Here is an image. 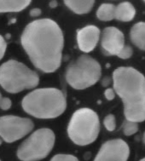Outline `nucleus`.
<instances>
[{
  "label": "nucleus",
  "mask_w": 145,
  "mask_h": 161,
  "mask_svg": "<svg viewBox=\"0 0 145 161\" xmlns=\"http://www.w3.org/2000/svg\"><path fill=\"white\" fill-rule=\"evenodd\" d=\"M21 41L31 62L38 69L50 73L60 68L64 38L56 21L45 18L31 22L25 27Z\"/></svg>",
  "instance_id": "obj_1"
},
{
  "label": "nucleus",
  "mask_w": 145,
  "mask_h": 161,
  "mask_svg": "<svg viewBox=\"0 0 145 161\" xmlns=\"http://www.w3.org/2000/svg\"><path fill=\"white\" fill-rule=\"evenodd\" d=\"M114 90L124 104L125 119L135 123L145 120V78L133 68L120 67L113 73Z\"/></svg>",
  "instance_id": "obj_2"
},
{
  "label": "nucleus",
  "mask_w": 145,
  "mask_h": 161,
  "mask_svg": "<svg viewBox=\"0 0 145 161\" xmlns=\"http://www.w3.org/2000/svg\"><path fill=\"white\" fill-rule=\"evenodd\" d=\"M22 108L27 114L38 119H55L62 114L67 101L62 91L56 88L34 90L24 97Z\"/></svg>",
  "instance_id": "obj_3"
},
{
  "label": "nucleus",
  "mask_w": 145,
  "mask_h": 161,
  "mask_svg": "<svg viewBox=\"0 0 145 161\" xmlns=\"http://www.w3.org/2000/svg\"><path fill=\"white\" fill-rule=\"evenodd\" d=\"M39 83V75L36 72L15 60H9L0 67V85L9 93H19L35 88Z\"/></svg>",
  "instance_id": "obj_4"
},
{
  "label": "nucleus",
  "mask_w": 145,
  "mask_h": 161,
  "mask_svg": "<svg viewBox=\"0 0 145 161\" xmlns=\"http://www.w3.org/2000/svg\"><path fill=\"white\" fill-rule=\"evenodd\" d=\"M100 131V122L97 113L91 108H80L74 112L68 126L71 141L79 146L94 142Z\"/></svg>",
  "instance_id": "obj_5"
},
{
  "label": "nucleus",
  "mask_w": 145,
  "mask_h": 161,
  "mask_svg": "<svg viewBox=\"0 0 145 161\" xmlns=\"http://www.w3.org/2000/svg\"><path fill=\"white\" fill-rule=\"evenodd\" d=\"M102 68L99 62L88 55H82L70 63L66 71V80L75 90H85L100 79Z\"/></svg>",
  "instance_id": "obj_6"
},
{
  "label": "nucleus",
  "mask_w": 145,
  "mask_h": 161,
  "mask_svg": "<svg viewBox=\"0 0 145 161\" xmlns=\"http://www.w3.org/2000/svg\"><path fill=\"white\" fill-rule=\"evenodd\" d=\"M55 141L56 136L51 130L47 128L38 130L18 147V158L21 161L41 160L50 154Z\"/></svg>",
  "instance_id": "obj_7"
},
{
  "label": "nucleus",
  "mask_w": 145,
  "mask_h": 161,
  "mask_svg": "<svg viewBox=\"0 0 145 161\" xmlns=\"http://www.w3.org/2000/svg\"><path fill=\"white\" fill-rule=\"evenodd\" d=\"M34 127L33 122L27 118L14 115L0 117V137L8 143L26 136Z\"/></svg>",
  "instance_id": "obj_8"
},
{
  "label": "nucleus",
  "mask_w": 145,
  "mask_h": 161,
  "mask_svg": "<svg viewBox=\"0 0 145 161\" xmlns=\"http://www.w3.org/2000/svg\"><path fill=\"white\" fill-rule=\"evenodd\" d=\"M130 148L121 139H114L106 142L101 147L94 161H127Z\"/></svg>",
  "instance_id": "obj_9"
},
{
  "label": "nucleus",
  "mask_w": 145,
  "mask_h": 161,
  "mask_svg": "<svg viewBox=\"0 0 145 161\" xmlns=\"http://www.w3.org/2000/svg\"><path fill=\"white\" fill-rule=\"evenodd\" d=\"M101 44L106 56H118L125 47L124 34L114 26H108L103 32Z\"/></svg>",
  "instance_id": "obj_10"
},
{
  "label": "nucleus",
  "mask_w": 145,
  "mask_h": 161,
  "mask_svg": "<svg viewBox=\"0 0 145 161\" xmlns=\"http://www.w3.org/2000/svg\"><path fill=\"white\" fill-rule=\"evenodd\" d=\"M100 38V30L98 26L89 25L77 32L78 46L81 51L89 53L95 49Z\"/></svg>",
  "instance_id": "obj_11"
},
{
  "label": "nucleus",
  "mask_w": 145,
  "mask_h": 161,
  "mask_svg": "<svg viewBox=\"0 0 145 161\" xmlns=\"http://www.w3.org/2000/svg\"><path fill=\"white\" fill-rule=\"evenodd\" d=\"M130 38L137 48L145 50V22H137L133 25L131 29Z\"/></svg>",
  "instance_id": "obj_12"
},
{
  "label": "nucleus",
  "mask_w": 145,
  "mask_h": 161,
  "mask_svg": "<svg viewBox=\"0 0 145 161\" xmlns=\"http://www.w3.org/2000/svg\"><path fill=\"white\" fill-rule=\"evenodd\" d=\"M136 15V9L134 6L129 2H123L116 6L115 19L118 21H131Z\"/></svg>",
  "instance_id": "obj_13"
},
{
  "label": "nucleus",
  "mask_w": 145,
  "mask_h": 161,
  "mask_svg": "<svg viewBox=\"0 0 145 161\" xmlns=\"http://www.w3.org/2000/svg\"><path fill=\"white\" fill-rule=\"evenodd\" d=\"M31 3L29 0H11L0 1V13L5 12H20L27 8Z\"/></svg>",
  "instance_id": "obj_14"
},
{
  "label": "nucleus",
  "mask_w": 145,
  "mask_h": 161,
  "mask_svg": "<svg viewBox=\"0 0 145 161\" xmlns=\"http://www.w3.org/2000/svg\"><path fill=\"white\" fill-rule=\"evenodd\" d=\"M67 7L70 9L72 11L76 13L78 15H84L87 14L88 12L92 10V7L94 5L95 2L93 0L89 1H64Z\"/></svg>",
  "instance_id": "obj_15"
},
{
  "label": "nucleus",
  "mask_w": 145,
  "mask_h": 161,
  "mask_svg": "<svg viewBox=\"0 0 145 161\" xmlns=\"http://www.w3.org/2000/svg\"><path fill=\"white\" fill-rule=\"evenodd\" d=\"M116 6L112 3H103L97 11V17L103 21H109L115 19Z\"/></svg>",
  "instance_id": "obj_16"
},
{
  "label": "nucleus",
  "mask_w": 145,
  "mask_h": 161,
  "mask_svg": "<svg viewBox=\"0 0 145 161\" xmlns=\"http://www.w3.org/2000/svg\"><path fill=\"white\" fill-rule=\"evenodd\" d=\"M138 130V125L135 122L128 121L125 119V121L123 124V132L125 136H132L136 134Z\"/></svg>",
  "instance_id": "obj_17"
},
{
  "label": "nucleus",
  "mask_w": 145,
  "mask_h": 161,
  "mask_svg": "<svg viewBox=\"0 0 145 161\" xmlns=\"http://www.w3.org/2000/svg\"><path fill=\"white\" fill-rule=\"evenodd\" d=\"M103 125L109 131H114L116 128V121L114 115L108 114L103 119Z\"/></svg>",
  "instance_id": "obj_18"
},
{
  "label": "nucleus",
  "mask_w": 145,
  "mask_h": 161,
  "mask_svg": "<svg viewBox=\"0 0 145 161\" xmlns=\"http://www.w3.org/2000/svg\"><path fill=\"white\" fill-rule=\"evenodd\" d=\"M50 161H79V159L71 154H56Z\"/></svg>",
  "instance_id": "obj_19"
},
{
  "label": "nucleus",
  "mask_w": 145,
  "mask_h": 161,
  "mask_svg": "<svg viewBox=\"0 0 145 161\" xmlns=\"http://www.w3.org/2000/svg\"><path fill=\"white\" fill-rule=\"evenodd\" d=\"M132 54H133L132 48L131 46H129V45H125V47L123 48V50L120 51V53L119 54L118 56L121 59H128L132 56Z\"/></svg>",
  "instance_id": "obj_20"
},
{
  "label": "nucleus",
  "mask_w": 145,
  "mask_h": 161,
  "mask_svg": "<svg viewBox=\"0 0 145 161\" xmlns=\"http://www.w3.org/2000/svg\"><path fill=\"white\" fill-rule=\"evenodd\" d=\"M12 106L11 100L8 98V97H4L2 98L1 102H0V108L2 110H9Z\"/></svg>",
  "instance_id": "obj_21"
},
{
  "label": "nucleus",
  "mask_w": 145,
  "mask_h": 161,
  "mask_svg": "<svg viewBox=\"0 0 145 161\" xmlns=\"http://www.w3.org/2000/svg\"><path fill=\"white\" fill-rule=\"evenodd\" d=\"M6 48H7V44H6L5 39L3 38L2 35H0V61L4 56L6 51Z\"/></svg>",
  "instance_id": "obj_22"
},
{
  "label": "nucleus",
  "mask_w": 145,
  "mask_h": 161,
  "mask_svg": "<svg viewBox=\"0 0 145 161\" xmlns=\"http://www.w3.org/2000/svg\"><path fill=\"white\" fill-rule=\"evenodd\" d=\"M104 96H105V97H106L109 101H112V100L114 99V97H115V91H114V89H107L106 91H104Z\"/></svg>",
  "instance_id": "obj_23"
},
{
  "label": "nucleus",
  "mask_w": 145,
  "mask_h": 161,
  "mask_svg": "<svg viewBox=\"0 0 145 161\" xmlns=\"http://www.w3.org/2000/svg\"><path fill=\"white\" fill-rule=\"evenodd\" d=\"M41 9H39V8H34V9L30 10V15L33 17H36V16H39V15H41Z\"/></svg>",
  "instance_id": "obj_24"
},
{
  "label": "nucleus",
  "mask_w": 145,
  "mask_h": 161,
  "mask_svg": "<svg viewBox=\"0 0 145 161\" xmlns=\"http://www.w3.org/2000/svg\"><path fill=\"white\" fill-rule=\"evenodd\" d=\"M109 82H110V79L109 78H105V79L103 80V85L104 86H107L108 85H109Z\"/></svg>",
  "instance_id": "obj_25"
},
{
  "label": "nucleus",
  "mask_w": 145,
  "mask_h": 161,
  "mask_svg": "<svg viewBox=\"0 0 145 161\" xmlns=\"http://www.w3.org/2000/svg\"><path fill=\"white\" fill-rule=\"evenodd\" d=\"M49 4H50V8H56L57 6V2L56 1H51Z\"/></svg>",
  "instance_id": "obj_26"
},
{
  "label": "nucleus",
  "mask_w": 145,
  "mask_h": 161,
  "mask_svg": "<svg viewBox=\"0 0 145 161\" xmlns=\"http://www.w3.org/2000/svg\"><path fill=\"white\" fill-rule=\"evenodd\" d=\"M142 140H143V143L145 144V131L143 133V137H142Z\"/></svg>",
  "instance_id": "obj_27"
},
{
  "label": "nucleus",
  "mask_w": 145,
  "mask_h": 161,
  "mask_svg": "<svg viewBox=\"0 0 145 161\" xmlns=\"http://www.w3.org/2000/svg\"><path fill=\"white\" fill-rule=\"evenodd\" d=\"M3 139H2V137H0V145L2 144V142H3Z\"/></svg>",
  "instance_id": "obj_28"
},
{
  "label": "nucleus",
  "mask_w": 145,
  "mask_h": 161,
  "mask_svg": "<svg viewBox=\"0 0 145 161\" xmlns=\"http://www.w3.org/2000/svg\"><path fill=\"white\" fill-rule=\"evenodd\" d=\"M2 98H3V97H2V95H1V93H0V102H1Z\"/></svg>",
  "instance_id": "obj_29"
},
{
  "label": "nucleus",
  "mask_w": 145,
  "mask_h": 161,
  "mask_svg": "<svg viewBox=\"0 0 145 161\" xmlns=\"http://www.w3.org/2000/svg\"><path fill=\"white\" fill-rule=\"evenodd\" d=\"M140 161H145V158H142V159H141Z\"/></svg>",
  "instance_id": "obj_30"
},
{
  "label": "nucleus",
  "mask_w": 145,
  "mask_h": 161,
  "mask_svg": "<svg viewBox=\"0 0 145 161\" xmlns=\"http://www.w3.org/2000/svg\"><path fill=\"white\" fill-rule=\"evenodd\" d=\"M144 3H145V1H144Z\"/></svg>",
  "instance_id": "obj_31"
},
{
  "label": "nucleus",
  "mask_w": 145,
  "mask_h": 161,
  "mask_svg": "<svg viewBox=\"0 0 145 161\" xmlns=\"http://www.w3.org/2000/svg\"><path fill=\"white\" fill-rule=\"evenodd\" d=\"M0 161H1V160H0Z\"/></svg>",
  "instance_id": "obj_32"
}]
</instances>
